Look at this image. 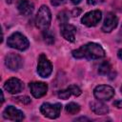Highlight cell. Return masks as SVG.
<instances>
[{"mask_svg":"<svg viewBox=\"0 0 122 122\" xmlns=\"http://www.w3.org/2000/svg\"><path fill=\"white\" fill-rule=\"evenodd\" d=\"M71 54L74 58H87V59H99L105 56L104 49L97 43L90 42L86 45L81 46L80 48L73 50Z\"/></svg>","mask_w":122,"mask_h":122,"instance_id":"cell-1","label":"cell"},{"mask_svg":"<svg viewBox=\"0 0 122 122\" xmlns=\"http://www.w3.org/2000/svg\"><path fill=\"white\" fill-rule=\"evenodd\" d=\"M7 44L10 48L18 50V51H25L29 48L30 46V42L28 40V38L23 35L21 32H13L12 34H10L8 37L7 40Z\"/></svg>","mask_w":122,"mask_h":122,"instance_id":"cell-2","label":"cell"},{"mask_svg":"<svg viewBox=\"0 0 122 122\" xmlns=\"http://www.w3.org/2000/svg\"><path fill=\"white\" fill-rule=\"evenodd\" d=\"M51 13L50 9L45 5L41 6L35 17L36 27L42 30H47L51 25Z\"/></svg>","mask_w":122,"mask_h":122,"instance_id":"cell-3","label":"cell"},{"mask_svg":"<svg viewBox=\"0 0 122 122\" xmlns=\"http://www.w3.org/2000/svg\"><path fill=\"white\" fill-rule=\"evenodd\" d=\"M62 110V105L60 103H55V104H51V103H43L40 107V112L41 113L51 119H55L60 115Z\"/></svg>","mask_w":122,"mask_h":122,"instance_id":"cell-4","label":"cell"},{"mask_svg":"<svg viewBox=\"0 0 122 122\" xmlns=\"http://www.w3.org/2000/svg\"><path fill=\"white\" fill-rule=\"evenodd\" d=\"M51 71H52V65L51 61L47 58L45 54H40L38 58V64H37L38 74L43 78H47L51 75Z\"/></svg>","mask_w":122,"mask_h":122,"instance_id":"cell-5","label":"cell"},{"mask_svg":"<svg viewBox=\"0 0 122 122\" xmlns=\"http://www.w3.org/2000/svg\"><path fill=\"white\" fill-rule=\"evenodd\" d=\"M94 97L100 101H108L114 95V90L109 85H99L93 91Z\"/></svg>","mask_w":122,"mask_h":122,"instance_id":"cell-6","label":"cell"},{"mask_svg":"<svg viewBox=\"0 0 122 122\" xmlns=\"http://www.w3.org/2000/svg\"><path fill=\"white\" fill-rule=\"evenodd\" d=\"M102 18V12L99 10H94L85 13L81 19V23L87 27L96 26Z\"/></svg>","mask_w":122,"mask_h":122,"instance_id":"cell-7","label":"cell"},{"mask_svg":"<svg viewBox=\"0 0 122 122\" xmlns=\"http://www.w3.org/2000/svg\"><path fill=\"white\" fill-rule=\"evenodd\" d=\"M5 64L10 71H18L23 66V59L19 54L10 52L6 56Z\"/></svg>","mask_w":122,"mask_h":122,"instance_id":"cell-8","label":"cell"},{"mask_svg":"<svg viewBox=\"0 0 122 122\" xmlns=\"http://www.w3.org/2000/svg\"><path fill=\"white\" fill-rule=\"evenodd\" d=\"M4 88L10 93L15 94V93H18V92H20L23 91V89H24V83L20 79H18V78L11 77V78L8 79L5 82Z\"/></svg>","mask_w":122,"mask_h":122,"instance_id":"cell-9","label":"cell"},{"mask_svg":"<svg viewBox=\"0 0 122 122\" xmlns=\"http://www.w3.org/2000/svg\"><path fill=\"white\" fill-rule=\"evenodd\" d=\"M3 117L11 121H22L25 118L24 112L13 106H8L3 112Z\"/></svg>","mask_w":122,"mask_h":122,"instance_id":"cell-10","label":"cell"},{"mask_svg":"<svg viewBox=\"0 0 122 122\" xmlns=\"http://www.w3.org/2000/svg\"><path fill=\"white\" fill-rule=\"evenodd\" d=\"M29 87L32 96L35 98H40L44 96L48 91V85L44 82H31L30 83Z\"/></svg>","mask_w":122,"mask_h":122,"instance_id":"cell-11","label":"cell"},{"mask_svg":"<svg viewBox=\"0 0 122 122\" xmlns=\"http://www.w3.org/2000/svg\"><path fill=\"white\" fill-rule=\"evenodd\" d=\"M60 32L63 38H65L69 42H74L75 40V33H76V28L69 23L62 24L60 26Z\"/></svg>","mask_w":122,"mask_h":122,"instance_id":"cell-12","label":"cell"},{"mask_svg":"<svg viewBox=\"0 0 122 122\" xmlns=\"http://www.w3.org/2000/svg\"><path fill=\"white\" fill-rule=\"evenodd\" d=\"M117 23H118V19H117L116 15L112 12H109L107 14L105 20H104V23L102 25L101 30L104 32H111L113 29L116 28Z\"/></svg>","mask_w":122,"mask_h":122,"instance_id":"cell-13","label":"cell"},{"mask_svg":"<svg viewBox=\"0 0 122 122\" xmlns=\"http://www.w3.org/2000/svg\"><path fill=\"white\" fill-rule=\"evenodd\" d=\"M81 90L78 86L76 85H71L69 86L67 89L65 90H62V91H59L58 92V97L61 98V99H68L71 95H74V96H78L81 94Z\"/></svg>","mask_w":122,"mask_h":122,"instance_id":"cell-14","label":"cell"},{"mask_svg":"<svg viewBox=\"0 0 122 122\" xmlns=\"http://www.w3.org/2000/svg\"><path fill=\"white\" fill-rule=\"evenodd\" d=\"M17 10L23 15H30L34 10V5L30 0H18Z\"/></svg>","mask_w":122,"mask_h":122,"instance_id":"cell-15","label":"cell"},{"mask_svg":"<svg viewBox=\"0 0 122 122\" xmlns=\"http://www.w3.org/2000/svg\"><path fill=\"white\" fill-rule=\"evenodd\" d=\"M90 107H91V110H92L95 114H98V115L107 114V113L109 112V108L107 107V105H105L104 103L100 102V100L91 102Z\"/></svg>","mask_w":122,"mask_h":122,"instance_id":"cell-16","label":"cell"},{"mask_svg":"<svg viewBox=\"0 0 122 122\" xmlns=\"http://www.w3.org/2000/svg\"><path fill=\"white\" fill-rule=\"evenodd\" d=\"M98 72L101 75H109L112 72V66L108 61L102 62L98 67Z\"/></svg>","mask_w":122,"mask_h":122,"instance_id":"cell-17","label":"cell"},{"mask_svg":"<svg viewBox=\"0 0 122 122\" xmlns=\"http://www.w3.org/2000/svg\"><path fill=\"white\" fill-rule=\"evenodd\" d=\"M79 111H80V106L77 103L71 102V103L67 104V106H66V112L69 114H76Z\"/></svg>","mask_w":122,"mask_h":122,"instance_id":"cell-18","label":"cell"},{"mask_svg":"<svg viewBox=\"0 0 122 122\" xmlns=\"http://www.w3.org/2000/svg\"><path fill=\"white\" fill-rule=\"evenodd\" d=\"M43 38H44V41H45L48 45H51V44L54 43V35H53V33H52L51 30H49L48 29L43 30Z\"/></svg>","mask_w":122,"mask_h":122,"instance_id":"cell-19","label":"cell"},{"mask_svg":"<svg viewBox=\"0 0 122 122\" xmlns=\"http://www.w3.org/2000/svg\"><path fill=\"white\" fill-rule=\"evenodd\" d=\"M57 19L59 20V22H60L61 25H62V24H66V23H68V21H69V13H68L66 10H62L61 12L58 13Z\"/></svg>","mask_w":122,"mask_h":122,"instance_id":"cell-20","label":"cell"},{"mask_svg":"<svg viewBox=\"0 0 122 122\" xmlns=\"http://www.w3.org/2000/svg\"><path fill=\"white\" fill-rule=\"evenodd\" d=\"M12 99H13V101H15V102H17L19 104L27 105V104L30 103V98L26 96V95H24V96H17V97H14Z\"/></svg>","mask_w":122,"mask_h":122,"instance_id":"cell-21","label":"cell"},{"mask_svg":"<svg viewBox=\"0 0 122 122\" xmlns=\"http://www.w3.org/2000/svg\"><path fill=\"white\" fill-rule=\"evenodd\" d=\"M51 5L54 6V7H58L60 5H63L65 3V0H51Z\"/></svg>","mask_w":122,"mask_h":122,"instance_id":"cell-22","label":"cell"},{"mask_svg":"<svg viewBox=\"0 0 122 122\" xmlns=\"http://www.w3.org/2000/svg\"><path fill=\"white\" fill-rule=\"evenodd\" d=\"M113 106L116 107V108H118V109H121V108H122V100L120 99V100L114 101V102H113Z\"/></svg>","mask_w":122,"mask_h":122,"instance_id":"cell-23","label":"cell"},{"mask_svg":"<svg viewBox=\"0 0 122 122\" xmlns=\"http://www.w3.org/2000/svg\"><path fill=\"white\" fill-rule=\"evenodd\" d=\"M81 12V10L80 9H74L72 10V15L73 16H78V14Z\"/></svg>","mask_w":122,"mask_h":122,"instance_id":"cell-24","label":"cell"},{"mask_svg":"<svg viewBox=\"0 0 122 122\" xmlns=\"http://www.w3.org/2000/svg\"><path fill=\"white\" fill-rule=\"evenodd\" d=\"M80 120H85V121H90V119H89V118H87V117H79V118H76V119H75V121H80Z\"/></svg>","mask_w":122,"mask_h":122,"instance_id":"cell-25","label":"cell"},{"mask_svg":"<svg viewBox=\"0 0 122 122\" xmlns=\"http://www.w3.org/2000/svg\"><path fill=\"white\" fill-rule=\"evenodd\" d=\"M117 55H118V57H119V58L122 60V49L118 51V53H117Z\"/></svg>","mask_w":122,"mask_h":122,"instance_id":"cell-26","label":"cell"},{"mask_svg":"<svg viewBox=\"0 0 122 122\" xmlns=\"http://www.w3.org/2000/svg\"><path fill=\"white\" fill-rule=\"evenodd\" d=\"M74 5H77V4H79L80 2H81V0H71Z\"/></svg>","mask_w":122,"mask_h":122,"instance_id":"cell-27","label":"cell"},{"mask_svg":"<svg viewBox=\"0 0 122 122\" xmlns=\"http://www.w3.org/2000/svg\"><path fill=\"white\" fill-rule=\"evenodd\" d=\"M1 102L2 103L4 102V94H3V92H1Z\"/></svg>","mask_w":122,"mask_h":122,"instance_id":"cell-28","label":"cell"},{"mask_svg":"<svg viewBox=\"0 0 122 122\" xmlns=\"http://www.w3.org/2000/svg\"><path fill=\"white\" fill-rule=\"evenodd\" d=\"M13 1H14V0H6V2H7L8 4H11Z\"/></svg>","mask_w":122,"mask_h":122,"instance_id":"cell-29","label":"cell"},{"mask_svg":"<svg viewBox=\"0 0 122 122\" xmlns=\"http://www.w3.org/2000/svg\"><path fill=\"white\" fill-rule=\"evenodd\" d=\"M98 2H104V0H97Z\"/></svg>","mask_w":122,"mask_h":122,"instance_id":"cell-30","label":"cell"},{"mask_svg":"<svg viewBox=\"0 0 122 122\" xmlns=\"http://www.w3.org/2000/svg\"><path fill=\"white\" fill-rule=\"evenodd\" d=\"M121 92H122V87H121Z\"/></svg>","mask_w":122,"mask_h":122,"instance_id":"cell-31","label":"cell"},{"mask_svg":"<svg viewBox=\"0 0 122 122\" xmlns=\"http://www.w3.org/2000/svg\"><path fill=\"white\" fill-rule=\"evenodd\" d=\"M121 31H122V26H121Z\"/></svg>","mask_w":122,"mask_h":122,"instance_id":"cell-32","label":"cell"}]
</instances>
